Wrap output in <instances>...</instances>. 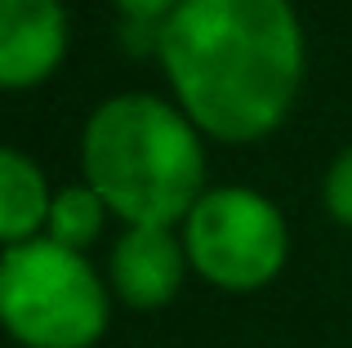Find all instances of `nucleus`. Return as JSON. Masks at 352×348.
I'll return each mask as SVG.
<instances>
[{"mask_svg": "<svg viewBox=\"0 0 352 348\" xmlns=\"http://www.w3.org/2000/svg\"><path fill=\"white\" fill-rule=\"evenodd\" d=\"M156 45L188 116L232 143L281 125L303 76L290 0H179Z\"/></svg>", "mask_w": 352, "mask_h": 348, "instance_id": "1", "label": "nucleus"}, {"mask_svg": "<svg viewBox=\"0 0 352 348\" xmlns=\"http://www.w3.org/2000/svg\"><path fill=\"white\" fill-rule=\"evenodd\" d=\"M85 179L129 228H170L206 197V157L170 103L120 94L85 125Z\"/></svg>", "mask_w": 352, "mask_h": 348, "instance_id": "2", "label": "nucleus"}, {"mask_svg": "<svg viewBox=\"0 0 352 348\" xmlns=\"http://www.w3.org/2000/svg\"><path fill=\"white\" fill-rule=\"evenodd\" d=\"M0 326L23 348H94L107 286L80 250L36 237L0 254Z\"/></svg>", "mask_w": 352, "mask_h": 348, "instance_id": "3", "label": "nucleus"}, {"mask_svg": "<svg viewBox=\"0 0 352 348\" xmlns=\"http://www.w3.org/2000/svg\"><path fill=\"white\" fill-rule=\"evenodd\" d=\"M188 263L219 290H258L281 272L290 237L267 197L250 188H214L192 206L183 228Z\"/></svg>", "mask_w": 352, "mask_h": 348, "instance_id": "4", "label": "nucleus"}, {"mask_svg": "<svg viewBox=\"0 0 352 348\" xmlns=\"http://www.w3.org/2000/svg\"><path fill=\"white\" fill-rule=\"evenodd\" d=\"M67 45V14L58 0H0V85L27 89L45 80Z\"/></svg>", "mask_w": 352, "mask_h": 348, "instance_id": "5", "label": "nucleus"}, {"mask_svg": "<svg viewBox=\"0 0 352 348\" xmlns=\"http://www.w3.org/2000/svg\"><path fill=\"white\" fill-rule=\"evenodd\" d=\"M188 246L170 228H129L112 250V290L129 308H165L183 286Z\"/></svg>", "mask_w": 352, "mask_h": 348, "instance_id": "6", "label": "nucleus"}, {"mask_svg": "<svg viewBox=\"0 0 352 348\" xmlns=\"http://www.w3.org/2000/svg\"><path fill=\"white\" fill-rule=\"evenodd\" d=\"M50 183L41 166L14 148H0V246L36 241L50 224Z\"/></svg>", "mask_w": 352, "mask_h": 348, "instance_id": "7", "label": "nucleus"}, {"mask_svg": "<svg viewBox=\"0 0 352 348\" xmlns=\"http://www.w3.org/2000/svg\"><path fill=\"white\" fill-rule=\"evenodd\" d=\"M103 210L107 201L94 188H63L50 201V241L67 246V250H85L98 232H103Z\"/></svg>", "mask_w": 352, "mask_h": 348, "instance_id": "8", "label": "nucleus"}, {"mask_svg": "<svg viewBox=\"0 0 352 348\" xmlns=\"http://www.w3.org/2000/svg\"><path fill=\"white\" fill-rule=\"evenodd\" d=\"M326 206L339 224L352 228V148H344L335 157V166L326 174Z\"/></svg>", "mask_w": 352, "mask_h": 348, "instance_id": "9", "label": "nucleus"}, {"mask_svg": "<svg viewBox=\"0 0 352 348\" xmlns=\"http://www.w3.org/2000/svg\"><path fill=\"white\" fill-rule=\"evenodd\" d=\"M174 5H179V0H120V9L134 14V18H161V14L170 18Z\"/></svg>", "mask_w": 352, "mask_h": 348, "instance_id": "10", "label": "nucleus"}]
</instances>
